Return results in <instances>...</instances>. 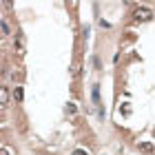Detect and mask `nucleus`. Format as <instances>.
Returning <instances> with one entry per match:
<instances>
[{
  "label": "nucleus",
  "instance_id": "1",
  "mask_svg": "<svg viewBox=\"0 0 155 155\" xmlns=\"http://www.w3.org/2000/svg\"><path fill=\"white\" fill-rule=\"evenodd\" d=\"M16 51L20 55L25 53V36H22V33H18V38H16Z\"/></svg>",
  "mask_w": 155,
  "mask_h": 155
},
{
  "label": "nucleus",
  "instance_id": "2",
  "mask_svg": "<svg viewBox=\"0 0 155 155\" xmlns=\"http://www.w3.org/2000/svg\"><path fill=\"white\" fill-rule=\"evenodd\" d=\"M7 104H9V91L0 87V107H7Z\"/></svg>",
  "mask_w": 155,
  "mask_h": 155
},
{
  "label": "nucleus",
  "instance_id": "3",
  "mask_svg": "<svg viewBox=\"0 0 155 155\" xmlns=\"http://www.w3.org/2000/svg\"><path fill=\"white\" fill-rule=\"evenodd\" d=\"M137 20H151V11L149 9H137Z\"/></svg>",
  "mask_w": 155,
  "mask_h": 155
},
{
  "label": "nucleus",
  "instance_id": "4",
  "mask_svg": "<svg viewBox=\"0 0 155 155\" xmlns=\"http://www.w3.org/2000/svg\"><path fill=\"white\" fill-rule=\"evenodd\" d=\"M91 97H93L95 104H100V84H93V91H91Z\"/></svg>",
  "mask_w": 155,
  "mask_h": 155
},
{
  "label": "nucleus",
  "instance_id": "5",
  "mask_svg": "<svg viewBox=\"0 0 155 155\" xmlns=\"http://www.w3.org/2000/svg\"><path fill=\"white\" fill-rule=\"evenodd\" d=\"M0 31H2L5 33V36H9V33H11V25L9 22H7V20L2 18V20H0Z\"/></svg>",
  "mask_w": 155,
  "mask_h": 155
},
{
  "label": "nucleus",
  "instance_id": "6",
  "mask_svg": "<svg viewBox=\"0 0 155 155\" xmlns=\"http://www.w3.org/2000/svg\"><path fill=\"white\" fill-rule=\"evenodd\" d=\"M140 151H142V153H153V144L151 142H142V144H140Z\"/></svg>",
  "mask_w": 155,
  "mask_h": 155
},
{
  "label": "nucleus",
  "instance_id": "7",
  "mask_svg": "<svg viewBox=\"0 0 155 155\" xmlns=\"http://www.w3.org/2000/svg\"><path fill=\"white\" fill-rule=\"evenodd\" d=\"M13 97H16L18 102H22V97H25V93H22V87H16V89H13Z\"/></svg>",
  "mask_w": 155,
  "mask_h": 155
},
{
  "label": "nucleus",
  "instance_id": "8",
  "mask_svg": "<svg viewBox=\"0 0 155 155\" xmlns=\"http://www.w3.org/2000/svg\"><path fill=\"white\" fill-rule=\"evenodd\" d=\"M67 113H71V115L75 113V107H73V104H69V107H67Z\"/></svg>",
  "mask_w": 155,
  "mask_h": 155
},
{
  "label": "nucleus",
  "instance_id": "9",
  "mask_svg": "<svg viewBox=\"0 0 155 155\" xmlns=\"http://www.w3.org/2000/svg\"><path fill=\"white\" fill-rule=\"evenodd\" d=\"M73 155H89L87 151H82V149H78V151H73Z\"/></svg>",
  "mask_w": 155,
  "mask_h": 155
},
{
  "label": "nucleus",
  "instance_id": "10",
  "mask_svg": "<svg viewBox=\"0 0 155 155\" xmlns=\"http://www.w3.org/2000/svg\"><path fill=\"white\" fill-rule=\"evenodd\" d=\"M0 155H11L9 151H0Z\"/></svg>",
  "mask_w": 155,
  "mask_h": 155
}]
</instances>
